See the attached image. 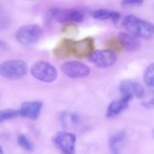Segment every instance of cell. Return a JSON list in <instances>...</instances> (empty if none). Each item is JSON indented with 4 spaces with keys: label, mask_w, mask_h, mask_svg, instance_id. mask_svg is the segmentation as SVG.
I'll list each match as a JSON object with an SVG mask.
<instances>
[{
    "label": "cell",
    "mask_w": 154,
    "mask_h": 154,
    "mask_svg": "<svg viewBox=\"0 0 154 154\" xmlns=\"http://www.w3.org/2000/svg\"><path fill=\"white\" fill-rule=\"evenodd\" d=\"M118 39L122 42L123 49H126L128 51H135L140 48V42L138 38L127 32H120Z\"/></svg>",
    "instance_id": "cell-13"
},
{
    "label": "cell",
    "mask_w": 154,
    "mask_h": 154,
    "mask_svg": "<svg viewBox=\"0 0 154 154\" xmlns=\"http://www.w3.org/2000/svg\"><path fill=\"white\" fill-rule=\"evenodd\" d=\"M143 79L145 84L150 87L154 88V63L150 64L144 71Z\"/></svg>",
    "instance_id": "cell-18"
},
{
    "label": "cell",
    "mask_w": 154,
    "mask_h": 154,
    "mask_svg": "<svg viewBox=\"0 0 154 154\" xmlns=\"http://www.w3.org/2000/svg\"><path fill=\"white\" fill-rule=\"evenodd\" d=\"M123 26L127 30V32L137 38L150 39L154 36L153 23L133 14L126 15L123 18Z\"/></svg>",
    "instance_id": "cell-1"
},
{
    "label": "cell",
    "mask_w": 154,
    "mask_h": 154,
    "mask_svg": "<svg viewBox=\"0 0 154 154\" xmlns=\"http://www.w3.org/2000/svg\"><path fill=\"white\" fill-rule=\"evenodd\" d=\"M11 17L7 10L0 5V31L7 30L11 25Z\"/></svg>",
    "instance_id": "cell-17"
},
{
    "label": "cell",
    "mask_w": 154,
    "mask_h": 154,
    "mask_svg": "<svg viewBox=\"0 0 154 154\" xmlns=\"http://www.w3.org/2000/svg\"><path fill=\"white\" fill-rule=\"evenodd\" d=\"M19 116V111L15 109H5V110H0V125L7 120L14 119Z\"/></svg>",
    "instance_id": "cell-19"
},
{
    "label": "cell",
    "mask_w": 154,
    "mask_h": 154,
    "mask_svg": "<svg viewBox=\"0 0 154 154\" xmlns=\"http://www.w3.org/2000/svg\"><path fill=\"white\" fill-rule=\"evenodd\" d=\"M89 60L96 67L106 69L112 67L117 60L116 53L110 50H95L89 57Z\"/></svg>",
    "instance_id": "cell-9"
},
{
    "label": "cell",
    "mask_w": 154,
    "mask_h": 154,
    "mask_svg": "<svg viewBox=\"0 0 154 154\" xmlns=\"http://www.w3.org/2000/svg\"><path fill=\"white\" fill-rule=\"evenodd\" d=\"M72 42L70 39H64L61 41L55 49L54 50V54L58 59H66L72 57Z\"/></svg>",
    "instance_id": "cell-14"
},
{
    "label": "cell",
    "mask_w": 154,
    "mask_h": 154,
    "mask_svg": "<svg viewBox=\"0 0 154 154\" xmlns=\"http://www.w3.org/2000/svg\"><path fill=\"white\" fill-rule=\"evenodd\" d=\"M125 139H126V133L124 131L116 132L109 138V148L113 152H117L123 146V143H124Z\"/></svg>",
    "instance_id": "cell-16"
},
{
    "label": "cell",
    "mask_w": 154,
    "mask_h": 154,
    "mask_svg": "<svg viewBox=\"0 0 154 154\" xmlns=\"http://www.w3.org/2000/svg\"><path fill=\"white\" fill-rule=\"evenodd\" d=\"M17 143L18 145L23 148L25 151H27V152H31L33 151L34 149V145L33 143H31V141L24 134H20L18 135L17 137Z\"/></svg>",
    "instance_id": "cell-20"
},
{
    "label": "cell",
    "mask_w": 154,
    "mask_h": 154,
    "mask_svg": "<svg viewBox=\"0 0 154 154\" xmlns=\"http://www.w3.org/2000/svg\"><path fill=\"white\" fill-rule=\"evenodd\" d=\"M94 51L95 45L93 37H86L79 41L72 42V56L75 58H89Z\"/></svg>",
    "instance_id": "cell-8"
},
{
    "label": "cell",
    "mask_w": 154,
    "mask_h": 154,
    "mask_svg": "<svg viewBox=\"0 0 154 154\" xmlns=\"http://www.w3.org/2000/svg\"><path fill=\"white\" fill-rule=\"evenodd\" d=\"M27 64L21 60H9L0 63V76L10 80L22 79L27 73Z\"/></svg>",
    "instance_id": "cell-3"
},
{
    "label": "cell",
    "mask_w": 154,
    "mask_h": 154,
    "mask_svg": "<svg viewBox=\"0 0 154 154\" xmlns=\"http://www.w3.org/2000/svg\"><path fill=\"white\" fill-rule=\"evenodd\" d=\"M54 146L62 154H75L76 136L69 132H58L53 137Z\"/></svg>",
    "instance_id": "cell-6"
},
{
    "label": "cell",
    "mask_w": 154,
    "mask_h": 154,
    "mask_svg": "<svg viewBox=\"0 0 154 154\" xmlns=\"http://www.w3.org/2000/svg\"><path fill=\"white\" fill-rule=\"evenodd\" d=\"M0 154H3V148L0 146Z\"/></svg>",
    "instance_id": "cell-25"
},
{
    "label": "cell",
    "mask_w": 154,
    "mask_h": 154,
    "mask_svg": "<svg viewBox=\"0 0 154 154\" xmlns=\"http://www.w3.org/2000/svg\"><path fill=\"white\" fill-rule=\"evenodd\" d=\"M43 103L41 101L24 102L19 108V116L30 120H36L42 111Z\"/></svg>",
    "instance_id": "cell-11"
},
{
    "label": "cell",
    "mask_w": 154,
    "mask_h": 154,
    "mask_svg": "<svg viewBox=\"0 0 154 154\" xmlns=\"http://www.w3.org/2000/svg\"><path fill=\"white\" fill-rule=\"evenodd\" d=\"M143 106L145 108H148V109H153L154 108V93L152 94V97H151L149 100H147V101H145V102H143Z\"/></svg>",
    "instance_id": "cell-22"
},
{
    "label": "cell",
    "mask_w": 154,
    "mask_h": 154,
    "mask_svg": "<svg viewBox=\"0 0 154 154\" xmlns=\"http://www.w3.org/2000/svg\"><path fill=\"white\" fill-rule=\"evenodd\" d=\"M47 16L56 23L66 24L80 23L84 19V13L74 8H52L48 11Z\"/></svg>",
    "instance_id": "cell-2"
},
{
    "label": "cell",
    "mask_w": 154,
    "mask_h": 154,
    "mask_svg": "<svg viewBox=\"0 0 154 154\" xmlns=\"http://www.w3.org/2000/svg\"><path fill=\"white\" fill-rule=\"evenodd\" d=\"M5 47V42L0 40V51H2Z\"/></svg>",
    "instance_id": "cell-24"
},
{
    "label": "cell",
    "mask_w": 154,
    "mask_h": 154,
    "mask_svg": "<svg viewBox=\"0 0 154 154\" xmlns=\"http://www.w3.org/2000/svg\"><path fill=\"white\" fill-rule=\"evenodd\" d=\"M152 136H153V138H154V129H153V131H152Z\"/></svg>",
    "instance_id": "cell-26"
},
{
    "label": "cell",
    "mask_w": 154,
    "mask_h": 154,
    "mask_svg": "<svg viewBox=\"0 0 154 154\" xmlns=\"http://www.w3.org/2000/svg\"><path fill=\"white\" fill-rule=\"evenodd\" d=\"M132 98L129 97L123 96L121 98L110 103L106 109V116L108 118H113L122 114L128 106Z\"/></svg>",
    "instance_id": "cell-12"
},
{
    "label": "cell",
    "mask_w": 154,
    "mask_h": 154,
    "mask_svg": "<svg viewBox=\"0 0 154 154\" xmlns=\"http://www.w3.org/2000/svg\"><path fill=\"white\" fill-rule=\"evenodd\" d=\"M106 46L108 47L107 50H110L113 52L115 51H120L121 50L123 49V46L122 44V42H120V40L117 38H112L110 39L107 42H106Z\"/></svg>",
    "instance_id": "cell-21"
},
{
    "label": "cell",
    "mask_w": 154,
    "mask_h": 154,
    "mask_svg": "<svg viewBox=\"0 0 154 154\" xmlns=\"http://www.w3.org/2000/svg\"><path fill=\"white\" fill-rule=\"evenodd\" d=\"M31 74L34 79L44 83L54 82L58 76L56 68L44 60L34 62L31 67Z\"/></svg>",
    "instance_id": "cell-5"
},
{
    "label": "cell",
    "mask_w": 154,
    "mask_h": 154,
    "mask_svg": "<svg viewBox=\"0 0 154 154\" xmlns=\"http://www.w3.org/2000/svg\"><path fill=\"white\" fill-rule=\"evenodd\" d=\"M123 5H132V6H134V5H140L143 4L142 1H138V0H129V1H123L122 3Z\"/></svg>",
    "instance_id": "cell-23"
},
{
    "label": "cell",
    "mask_w": 154,
    "mask_h": 154,
    "mask_svg": "<svg viewBox=\"0 0 154 154\" xmlns=\"http://www.w3.org/2000/svg\"><path fill=\"white\" fill-rule=\"evenodd\" d=\"M61 71L70 79H83L90 74V68L78 60H69L61 66Z\"/></svg>",
    "instance_id": "cell-7"
},
{
    "label": "cell",
    "mask_w": 154,
    "mask_h": 154,
    "mask_svg": "<svg viewBox=\"0 0 154 154\" xmlns=\"http://www.w3.org/2000/svg\"><path fill=\"white\" fill-rule=\"evenodd\" d=\"M120 91L123 96L129 97L132 99L133 97L141 98L144 96V88L137 81L133 79H125L120 84Z\"/></svg>",
    "instance_id": "cell-10"
},
{
    "label": "cell",
    "mask_w": 154,
    "mask_h": 154,
    "mask_svg": "<svg viewBox=\"0 0 154 154\" xmlns=\"http://www.w3.org/2000/svg\"><path fill=\"white\" fill-rule=\"evenodd\" d=\"M91 15L92 17L97 20H112L114 23L118 22L121 18L120 13L108 9H103V8L92 11Z\"/></svg>",
    "instance_id": "cell-15"
},
{
    "label": "cell",
    "mask_w": 154,
    "mask_h": 154,
    "mask_svg": "<svg viewBox=\"0 0 154 154\" xmlns=\"http://www.w3.org/2000/svg\"><path fill=\"white\" fill-rule=\"evenodd\" d=\"M42 28L35 23L25 24L17 29L15 32L16 41L25 46H30L35 44L42 37Z\"/></svg>",
    "instance_id": "cell-4"
}]
</instances>
